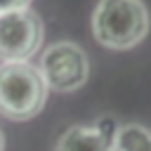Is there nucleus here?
I'll list each match as a JSON object with an SVG mask.
<instances>
[{
    "instance_id": "obj_6",
    "label": "nucleus",
    "mask_w": 151,
    "mask_h": 151,
    "mask_svg": "<svg viewBox=\"0 0 151 151\" xmlns=\"http://www.w3.org/2000/svg\"><path fill=\"white\" fill-rule=\"evenodd\" d=\"M116 151H151V132L142 125H123L116 137Z\"/></svg>"
},
{
    "instance_id": "obj_3",
    "label": "nucleus",
    "mask_w": 151,
    "mask_h": 151,
    "mask_svg": "<svg viewBox=\"0 0 151 151\" xmlns=\"http://www.w3.org/2000/svg\"><path fill=\"white\" fill-rule=\"evenodd\" d=\"M40 73L47 90L73 92L87 83L90 61L80 45L76 42H54L40 57Z\"/></svg>"
},
{
    "instance_id": "obj_8",
    "label": "nucleus",
    "mask_w": 151,
    "mask_h": 151,
    "mask_svg": "<svg viewBox=\"0 0 151 151\" xmlns=\"http://www.w3.org/2000/svg\"><path fill=\"white\" fill-rule=\"evenodd\" d=\"M0 151H5V137H2V132H0Z\"/></svg>"
},
{
    "instance_id": "obj_2",
    "label": "nucleus",
    "mask_w": 151,
    "mask_h": 151,
    "mask_svg": "<svg viewBox=\"0 0 151 151\" xmlns=\"http://www.w3.org/2000/svg\"><path fill=\"white\" fill-rule=\"evenodd\" d=\"M47 99V85L40 68L28 61L0 66V113L9 120H31Z\"/></svg>"
},
{
    "instance_id": "obj_4",
    "label": "nucleus",
    "mask_w": 151,
    "mask_h": 151,
    "mask_svg": "<svg viewBox=\"0 0 151 151\" xmlns=\"http://www.w3.org/2000/svg\"><path fill=\"white\" fill-rule=\"evenodd\" d=\"M42 45V21L33 9L0 14V61H28Z\"/></svg>"
},
{
    "instance_id": "obj_1",
    "label": "nucleus",
    "mask_w": 151,
    "mask_h": 151,
    "mask_svg": "<svg viewBox=\"0 0 151 151\" xmlns=\"http://www.w3.org/2000/svg\"><path fill=\"white\" fill-rule=\"evenodd\" d=\"M149 14L142 0H99L92 14V35L106 50H130L144 40Z\"/></svg>"
},
{
    "instance_id": "obj_7",
    "label": "nucleus",
    "mask_w": 151,
    "mask_h": 151,
    "mask_svg": "<svg viewBox=\"0 0 151 151\" xmlns=\"http://www.w3.org/2000/svg\"><path fill=\"white\" fill-rule=\"evenodd\" d=\"M31 0H0V14L12 12V9H28Z\"/></svg>"
},
{
    "instance_id": "obj_5",
    "label": "nucleus",
    "mask_w": 151,
    "mask_h": 151,
    "mask_svg": "<svg viewBox=\"0 0 151 151\" xmlns=\"http://www.w3.org/2000/svg\"><path fill=\"white\" fill-rule=\"evenodd\" d=\"M120 125L113 118H101L97 125H71L57 142L54 151H116Z\"/></svg>"
}]
</instances>
